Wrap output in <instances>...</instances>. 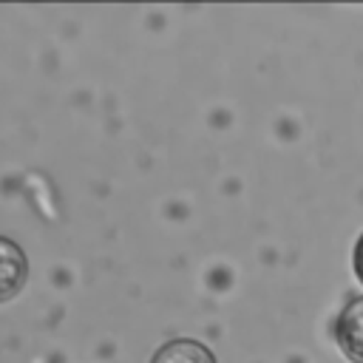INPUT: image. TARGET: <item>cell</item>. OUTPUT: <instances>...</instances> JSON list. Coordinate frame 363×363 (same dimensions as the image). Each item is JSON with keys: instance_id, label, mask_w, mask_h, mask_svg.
<instances>
[{"instance_id": "1", "label": "cell", "mask_w": 363, "mask_h": 363, "mask_svg": "<svg viewBox=\"0 0 363 363\" xmlns=\"http://www.w3.org/2000/svg\"><path fill=\"white\" fill-rule=\"evenodd\" d=\"M335 340L352 363H363V295L349 298L337 312Z\"/></svg>"}, {"instance_id": "2", "label": "cell", "mask_w": 363, "mask_h": 363, "mask_svg": "<svg viewBox=\"0 0 363 363\" xmlns=\"http://www.w3.org/2000/svg\"><path fill=\"white\" fill-rule=\"evenodd\" d=\"M28 278V258L17 241L0 235V303L11 301Z\"/></svg>"}, {"instance_id": "3", "label": "cell", "mask_w": 363, "mask_h": 363, "mask_svg": "<svg viewBox=\"0 0 363 363\" xmlns=\"http://www.w3.org/2000/svg\"><path fill=\"white\" fill-rule=\"evenodd\" d=\"M150 363H216V354L193 337H173L156 349Z\"/></svg>"}, {"instance_id": "4", "label": "cell", "mask_w": 363, "mask_h": 363, "mask_svg": "<svg viewBox=\"0 0 363 363\" xmlns=\"http://www.w3.org/2000/svg\"><path fill=\"white\" fill-rule=\"evenodd\" d=\"M352 264H354V275H357V281L363 284V233H360V238H357V244H354Z\"/></svg>"}]
</instances>
